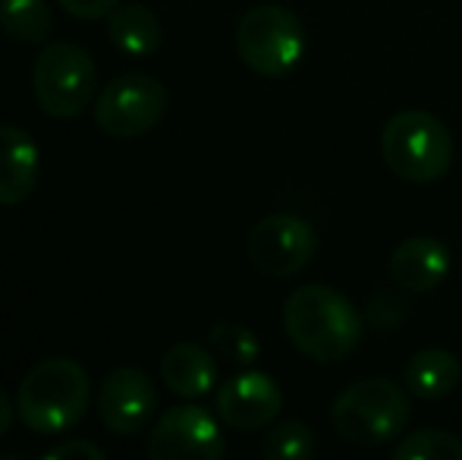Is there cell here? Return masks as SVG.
<instances>
[{"mask_svg": "<svg viewBox=\"0 0 462 460\" xmlns=\"http://www.w3.org/2000/svg\"><path fill=\"white\" fill-rule=\"evenodd\" d=\"M305 25L296 13L277 4H262L243 13L236 25V54L258 76H286L305 54Z\"/></svg>", "mask_w": 462, "mask_h": 460, "instance_id": "obj_5", "label": "cell"}, {"mask_svg": "<svg viewBox=\"0 0 462 460\" xmlns=\"http://www.w3.org/2000/svg\"><path fill=\"white\" fill-rule=\"evenodd\" d=\"M387 275L409 294H431L450 275V249L434 237H409L393 249Z\"/></svg>", "mask_w": 462, "mask_h": 460, "instance_id": "obj_12", "label": "cell"}, {"mask_svg": "<svg viewBox=\"0 0 462 460\" xmlns=\"http://www.w3.org/2000/svg\"><path fill=\"white\" fill-rule=\"evenodd\" d=\"M158 410V391L152 379L135 366H120L97 388V419L114 436H139Z\"/></svg>", "mask_w": 462, "mask_h": 460, "instance_id": "obj_10", "label": "cell"}, {"mask_svg": "<svg viewBox=\"0 0 462 460\" xmlns=\"http://www.w3.org/2000/svg\"><path fill=\"white\" fill-rule=\"evenodd\" d=\"M249 262L268 277H292L309 268L318 252V237L305 218L268 215L252 228L245 239Z\"/></svg>", "mask_w": 462, "mask_h": 460, "instance_id": "obj_8", "label": "cell"}, {"mask_svg": "<svg viewBox=\"0 0 462 460\" xmlns=\"http://www.w3.org/2000/svg\"><path fill=\"white\" fill-rule=\"evenodd\" d=\"M0 29L23 44H44L51 10L44 0H0Z\"/></svg>", "mask_w": 462, "mask_h": 460, "instance_id": "obj_17", "label": "cell"}, {"mask_svg": "<svg viewBox=\"0 0 462 460\" xmlns=\"http://www.w3.org/2000/svg\"><path fill=\"white\" fill-rule=\"evenodd\" d=\"M161 379L177 398H205L217 381V362L199 344H173L161 360Z\"/></svg>", "mask_w": 462, "mask_h": 460, "instance_id": "obj_14", "label": "cell"}, {"mask_svg": "<svg viewBox=\"0 0 462 460\" xmlns=\"http://www.w3.org/2000/svg\"><path fill=\"white\" fill-rule=\"evenodd\" d=\"M412 407L409 391L390 379H362L334 398L330 423L337 436L359 448H381L406 432Z\"/></svg>", "mask_w": 462, "mask_h": 460, "instance_id": "obj_3", "label": "cell"}, {"mask_svg": "<svg viewBox=\"0 0 462 460\" xmlns=\"http://www.w3.org/2000/svg\"><path fill=\"white\" fill-rule=\"evenodd\" d=\"M10 426H13V404H10V398L0 391V436L10 432Z\"/></svg>", "mask_w": 462, "mask_h": 460, "instance_id": "obj_23", "label": "cell"}, {"mask_svg": "<svg viewBox=\"0 0 462 460\" xmlns=\"http://www.w3.org/2000/svg\"><path fill=\"white\" fill-rule=\"evenodd\" d=\"M393 460H462V438L447 429H419L400 438Z\"/></svg>", "mask_w": 462, "mask_h": 460, "instance_id": "obj_19", "label": "cell"}, {"mask_svg": "<svg viewBox=\"0 0 462 460\" xmlns=\"http://www.w3.org/2000/svg\"><path fill=\"white\" fill-rule=\"evenodd\" d=\"M107 35L110 44L116 51H123L126 57H148L161 48L164 29H161V19L148 6L129 4V6H116L110 13Z\"/></svg>", "mask_w": 462, "mask_h": 460, "instance_id": "obj_16", "label": "cell"}, {"mask_svg": "<svg viewBox=\"0 0 462 460\" xmlns=\"http://www.w3.org/2000/svg\"><path fill=\"white\" fill-rule=\"evenodd\" d=\"M42 171L38 146L23 127H0V205H19L32 196Z\"/></svg>", "mask_w": 462, "mask_h": 460, "instance_id": "obj_13", "label": "cell"}, {"mask_svg": "<svg viewBox=\"0 0 462 460\" xmlns=\"http://www.w3.org/2000/svg\"><path fill=\"white\" fill-rule=\"evenodd\" d=\"M283 410V391L264 372H239L217 391V417L236 432H258Z\"/></svg>", "mask_w": 462, "mask_h": 460, "instance_id": "obj_11", "label": "cell"}, {"mask_svg": "<svg viewBox=\"0 0 462 460\" xmlns=\"http://www.w3.org/2000/svg\"><path fill=\"white\" fill-rule=\"evenodd\" d=\"M262 455L268 460H311L318 455V436L299 419H283L262 438Z\"/></svg>", "mask_w": 462, "mask_h": 460, "instance_id": "obj_18", "label": "cell"}, {"mask_svg": "<svg viewBox=\"0 0 462 460\" xmlns=\"http://www.w3.org/2000/svg\"><path fill=\"white\" fill-rule=\"evenodd\" d=\"M462 366L444 347H428L409 356L406 362V388L421 400H440L459 388Z\"/></svg>", "mask_w": 462, "mask_h": 460, "instance_id": "obj_15", "label": "cell"}, {"mask_svg": "<svg viewBox=\"0 0 462 460\" xmlns=\"http://www.w3.org/2000/svg\"><path fill=\"white\" fill-rule=\"evenodd\" d=\"M381 158L406 183H434L453 164V136L428 111H400L381 129Z\"/></svg>", "mask_w": 462, "mask_h": 460, "instance_id": "obj_4", "label": "cell"}, {"mask_svg": "<svg viewBox=\"0 0 462 460\" xmlns=\"http://www.w3.org/2000/svg\"><path fill=\"white\" fill-rule=\"evenodd\" d=\"M208 344H211V350L220 360L233 362V366H243V369L252 366V362L262 356L258 338L245 325H236V322H217V325L208 332Z\"/></svg>", "mask_w": 462, "mask_h": 460, "instance_id": "obj_20", "label": "cell"}, {"mask_svg": "<svg viewBox=\"0 0 462 460\" xmlns=\"http://www.w3.org/2000/svg\"><path fill=\"white\" fill-rule=\"evenodd\" d=\"M57 4L76 19H101L116 10L120 0H57Z\"/></svg>", "mask_w": 462, "mask_h": 460, "instance_id": "obj_22", "label": "cell"}, {"mask_svg": "<svg viewBox=\"0 0 462 460\" xmlns=\"http://www.w3.org/2000/svg\"><path fill=\"white\" fill-rule=\"evenodd\" d=\"M280 319L290 344L315 362H340L362 344L359 309L328 284L296 287L286 296Z\"/></svg>", "mask_w": 462, "mask_h": 460, "instance_id": "obj_1", "label": "cell"}, {"mask_svg": "<svg viewBox=\"0 0 462 460\" xmlns=\"http://www.w3.org/2000/svg\"><path fill=\"white\" fill-rule=\"evenodd\" d=\"M97 67L86 48L69 42H51L42 48L32 73L38 108L57 120L79 117L95 99Z\"/></svg>", "mask_w": 462, "mask_h": 460, "instance_id": "obj_6", "label": "cell"}, {"mask_svg": "<svg viewBox=\"0 0 462 460\" xmlns=\"http://www.w3.org/2000/svg\"><path fill=\"white\" fill-rule=\"evenodd\" d=\"M226 451L217 419L201 407H173L145 438L152 460H220Z\"/></svg>", "mask_w": 462, "mask_h": 460, "instance_id": "obj_9", "label": "cell"}, {"mask_svg": "<svg viewBox=\"0 0 462 460\" xmlns=\"http://www.w3.org/2000/svg\"><path fill=\"white\" fill-rule=\"evenodd\" d=\"M42 457L44 460H76V457H82V460H104V451L97 448V445H92V442H82V438H76V442L54 445V448H48Z\"/></svg>", "mask_w": 462, "mask_h": 460, "instance_id": "obj_21", "label": "cell"}, {"mask_svg": "<svg viewBox=\"0 0 462 460\" xmlns=\"http://www.w3.org/2000/svg\"><path fill=\"white\" fill-rule=\"evenodd\" d=\"M92 404V379L76 360L51 356L25 372L16 394L19 419L35 436H60L82 423Z\"/></svg>", "mask_w": 462, "mask_h": 460, "instance_id": "obj_2", "label": "cell"}, {"mask_svg": "<svg viewBox=\"0 0 462 460\" xmlns=\"http://www.w3.org/2000/svg\"><path fill=\"white\" fill-rule=\"evenodd\" d=\"M167 101L171 95L154 76H116L95 99V123L110 139H139L161 123V117L167 114Z\"/></svg>", "mask_w": 462, "mask_h": 460, "instance_id": "obj_7", "label": "cell"}]
</instances>
